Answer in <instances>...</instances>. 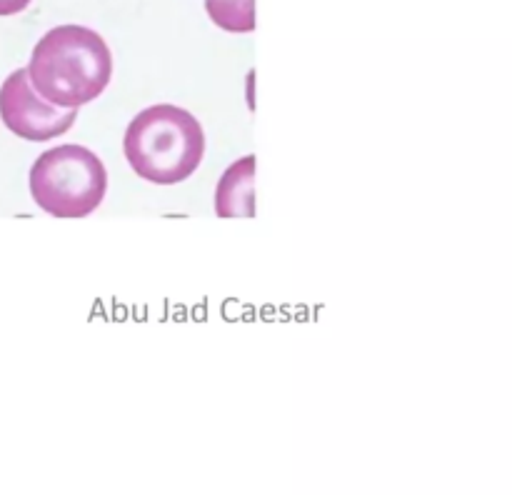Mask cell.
<instances>
[{
    "mask_svg": "<svg viewBox=\"0 0 512 495\" xmlns=\"http://www.w3.org/2000/svg\"><path fill=\"white\" fill-rule=\"evenodd\" d=\"M25 70L40 98L58 108H80L108 88L113 55L93 28L58 25L35 43Z\"/></svg>",
    "mask_w": 512,
    "mask_h": 495,
    "instance_id": "cell-1",
    "label": "cell"
},
{
    "mask_svg": "<svg viewBox=\"0 0 512 495\" xmlns=\"http://www.w3.org/2000/svg\"><path fill=\"white\" fill-rule=\"evenodd\" d=\"M108 190V170L83 145H58L30 168V195L53 218H85L100 208Z\"/></svg>",
    "mask_w": 512,
    "mask_h": 495,
    "instance_id": "cell-3",
    "label": "cell"
},
{
    "mask_svg": "<svg viewBox=\"0 0 512 495\" xmlns=\"http://www.w3.org/2000/svg\"><path fill=\"white\" fill-rule=\"evenodd\" d=\"M33 0H0V15H15L23 13Z\"/></svg>",
    "mask_w": 512,
    "mask_h": 495,
    "instance_id": "cell-7",
    "label": "cell"
},
{
    "mask_svg": "<svg viewBox=\"0 0 512 495\" xmlns=\"http://www.w3.org/2000/svg\"><path fill=\"white\" fill-rule=\"evenodd\" d=\"M210 20L228 33H253L255 0H205Z\"/></svg>",
    "mask_w": 512,
    "mask_h": 495,
    "instance_id": "cell-6",
    "label": "cell"
},
{
    "mask_svg": "<svg viewBox=\"0 0 512 495\" xmlns=\"http://www.w3.org/2000/svg\"><path fill=\"white\" fill-rule=\"evenodd\" d=\"M255 158L235 160L215 188V213L220 218H253L255 215Z\"/></svg>",
    "mask_w": 512,
    "mask_h": 495,
    "instance_id": "cell-5",
    "label": "cell"
},
{
    "mask_svg": "<svg viewBox=\"0 0 512 495\" xmlns=\"http://www.w3.org/2000/svg\"><path fill=\"white\" fill-rule=\"evenodd\" d=\"M0 118L18 138L45 143L73 128L78 108H58L40 98L30 85L28 70L20 68L0 85Z\"/></svg>",
    "mask_w": 512,
    "mask_h": 495,
    "instance_id": "cell-4",
    "label": "cell"
},
{
    "mask_svg": "<svg viewBox=\"0 0 512 495\" xmlns=\"http://www.w3.org/2000/svg\"><path fill=\"white\" fill-rule=\"evenodd\" d=\"M123 150L130 168L148 183H183L205 155L203 125L178 105H150L130 120Z\"/></svg>",
    "mask_w": 512,
    "mask_h": 495,
    "instance_id": "cell-2",
    "label": "cell"
}]
</instances>
